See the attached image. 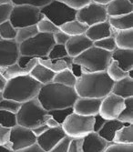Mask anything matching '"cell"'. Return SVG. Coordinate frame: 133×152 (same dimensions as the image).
Returning a JSON list of instances; mask_svg holds the SVG:
<instances>
[{"label":"cell","instance_id":"cell-38","mask_svg":"<svg viewBox=\"0 0 133 152\" xmlns=\"http://www.w3.org/2000/svg\"><path fill=\"white\" fill-rule=\"evenodd\" d=\"M73 111V107H64V108H58V109H53V110H49L48 111V113L49 115H51L53 118H54L60 125H62V123L64 122V120L68 118Z\"/></svg>","mask_w":133,"mask_h":152},{"label":"cell","instance_id":"cell-40","mask_svg":"<svg viewBox=\"0 0 133 152\" xmlns=\"http://www.w3.org/2000/svg\"><path fill=\"white\" fill-rule=\"evenodd\" d=\"M20 105H21L20 102H18L14 99L4 98L0 101V109H4V110H7V111L16 114L18 111Z\"/></svg>","mask_w":133,"mask_h":152},{"label":"cell","instance_id":"cell-27","mask_svg":"<svg viewBox=\"0 0 133 152\" xmlns=\"http://www.w3.org/2000/svg\"><path fill=\"white\" fill-rule=\"evenodd\" d=\"M87 28L88 26L77 20V18L66 22L59 26V29L64 33H66V35H69V37L85 34Z\"/></svg>","mask_w":133,"mask_h":152},{"label":"cell","instance_id":"cell-60","mask_svg":"<svg viewBox=\"0 0 133 152\" xmlns=\"http://www.w3.org/2000/svg\"><path fill=\"white\" fill-rule=\"evenodd\" d=\"M129 1L130 3H132V4H133V0H129Z\"/></svg>","mask_w":133,"mask_h":152},{"label":"cell","instance_id":"cell-41","mask_svg":"<svg viewBox=\"0 0 133 152\" xmlns=\"http://www.w3.org/2000/svg\"><path fill=\"white\" fill-rule=\"evenodd\" d=\"M66 56H69V54L66 52L65 45L55 44L50 49L48 55V58H62Z\"/></svg>","mask_w":133,"mask_h":152},{"label":"cell","instance_id":"cell-4","mask_svg":"<svg viewBox=\"0 0 133 152\" xmlns=\"http://www.w3.org/2000/svg\"><path fill=\"white\" fill-rule=\"evenodd\" d=\"M111 54L112 52L91 46L78 56L73 58V62L81 66L82 73L105 71L111 61Z\"/></svg>","mask_w":133,"mask_h":152},{"label":"cell","instance_id":"cell-45","mask_svg":"<svg viewBox=\"0 0 133 152\" xmlns=\"http://www.w3.org/2000/svg\"><path fill=\"white\" fill-rule=\"evenodd\" d=\"M10 129L11 128H7L0 125V145H7L12 148L10 143Z\"/></svg>","mask_w":133,"mask_h":152},{"label":"cell","instance_id":"cell-7","mask_svg":"<svg viewBox=\"0 0 133 152\" xmlns=\"http://www.w3.org/2000/svg\"><path fill=\"white\" fill-rule=\"evenodd\" d=\"M40 8L30 5H13L10 13L9 21L16 28L37 25V23L43 18Z\"/></svg>","mask_w":133,"mask_h":152},{"label":"cell","instance_id":"cell-55","mask_svg":"<svg viewBox=\"0 0 133 152\" xmlns=\"http://www.w3.org/2000/svg\"><path fill=\"white\" fill-rule=\"evenodd\" d=\"M6 83H7V80L0 75V91H3V89L6 86Z\"/></svg>","mask_w":133,"mask_h":152},{"label":"cell","instance_id":"cell-28","mask_svg":"<svg viewBox=\"0 0 133 152\" xmlns=\"http://www.w3.org/2000/svg\"><path fill=\"white\" fill-rule=\"evenodd\" d=\"M112 142L126 144L133 143V124H126L118 129L114 135Z\"/></svg>","mask_w":133,"mask_h":152},{"label":"cell","instance_id":"cell-56","mask_svg":"<svg viewBox=\"0 0 133 152\" xmlns=\"http://www.w3.org/2000/svg\"><path fill=\"white\" fill-rule=\"evenodd\" d=\"M92 2H95V3H98V4H100V5H104L106 6L107 4H109L111 0H91Z\"/></svg>","mask_w":133,"mask_h":152},{"label":"cell","instance_id":"cell-30","mask_svg":"<svg viewBox=\"0 0 133 152\" xmlns=\"http://www.w3.org/2000/svg\"><path fill=\"white\" fill-rule=\"evenodd\" d=\"M118 119L126 124H133V96L124 99V107Z\"/></svg>","mask_w":133,"mask_h":152},{"label":"cell","instance_id":"cell-11","mask_svg":"<svg viewBox=\"0 0 133 152\" xmlns=\"http://www.w3.org/2000/svg\"><path fill=\"white\" fill-rule=\"evenodd\" d=\"M37 141V137L34 135L31 129L17 124L10 129V143L14 152H18L20 149L29 146Z\"/></svg>","mask_w":133,"mask_h":152},{"label":"cell","instance_id":"cell-51","mask_svg":"<svg viewBox=\"0 0 133 152\" xmlns=\"http://www.w3.org/2000/svg\"><path fill=\"white\" fill-rule=\"evenodd\" d=\"M38 62H39V58H36V57H33V58L28 61V63L23 67V69L25 70V72H26V74H29L30 71L36 66V65H37Z\"/></svg>","mask_w":133,"mask_h":152},{"label":"cell","instance_id":"cell-31","mask_svg":"<svg viewBox=\"0 0 133 152\" xmlns=\"http://www.w3.org/2000/svg\"><path fill=\"white\" fill-rule=\"evenodd\" d=\"M26 74L25 70L23 69V67H21L18 62L8 65L6 66H0V75H1L6 80L11 79L13 77H16L20 75Z\"/></svg>","mask_w":133,"mask_h":152},{"label":"cell","instance_id":"cell-43","mask_svg":"<svg viewBox=\"0 0 133 152\" xmlns=\"http://www.w3.org/2000/svg\"><path fill=\"white\" fill-rule=\"evenodd\" d=\"M51 1L52 0H11V3L13 5H21V4L30 5L33 7L41 8L42 7L48 5Z\"/></svg>","mask_w":133,"mask_h":152},{"label":"cell","instance_id":"cell-33","mask_svg":"<svg viewBox=\"0 0 133 152\" xmlns=\"http://www.w3.org/2000/svg\"><path fill=\"white\" fill-rule=\"evenodd\" d=\"M37 33H38V31H37V28L36 25L20 27V28H18L17 36H16L15 40L17 41L18 44H20V43L24 42V41L33 37Z\"/></svg>","mask_w":133,"mask_h":152},{"label":"cell","instance_id":"cell-1","mask_svg":"<svg viewBox=\"0 0 133 152\" xmlns=\"http://www.w3.org/2000/svg\"><path fill=\"white\" fill-rule=\"evenodd\" d=\"M77 96L74 88L52 81L41 86L37 98L47 111H49L72 107Z\"/></svg>","mask_w":133,"mask_h":152},{"label":"cell","instance_id":"cell-21","mask_svg":"<svg viewBox=\"0 0 133 152\" xmlns=\"http://www.w3.org/2000/svg\"><path fill=\"white\" fill-rule=\"evenodd\" d=\"M39 63L54 73H58L66 68H69L73 63V58L66 56L62 58H39Z\"/></svg>","mask_w":133,"mask_h":152},{"label":"cell","instance_id":"cell-37","mask_svg":"<svg viewBox=\"0 0 133 152\" xmlns=\"http://www.w3.org/2000/svg\"><path fill=\"white\" fill-rule=\"evenodd\" d=\"M18 122L15 113L7 111L4 109H0V125L7 128H12L16 126Z\"/></svg>","mask_w":133,"mask_h":152},{"label":"cell","instance_id":"cell-54","mask_svg":"<svg viewBox=\"0 0 133 152\" xmlns=\"http://www.w3.org/2000/svg\"><path fill=\"white\" fill-rule=\"evenodd\" d=\"M0 152H13V150L7 145H0Z\"/></svg>","mask_w":133,"mask_h":152},{"label":"cell","instance_id":"cell-52","mask_svg":"<svg viewBox=\"0 0 133 152\" xmlns=\"http://www.w3.org/2000/svg\"><path fill=\"white\" fill-rule=\"evenodd\" d=\"M69 69L71 70V72L73 73V75L77 78L78 77H80L82 75V67L80 65H78L77 63H72L70 67H69Z\"/></svg>","mask_w":133,"mask_h":152},{"label":"cell","instance_id":"cell-59","mask_svg":"<svg viewBox=\"0 0 133 152\" xmlns=\"http://www.w3.org/2000/svg\"><path fill=\"white\" fill-rule=\"evenodd\" d=\"M4 99V96H3V92L0 91V101H1L2 99Z\"/></svg>","mask_w":133,"mask_h":152},{"label":"cell","instance_id":"cell-5","mask_svg":"<svg viewBox=\"0 0 133 152\" xmlns=\"http://www.w3.org/2000/svg\"><path fill=\"white\" fill-rule=\"evenodd\" d=\"M48 113L37 98H33L21 103L18 111L16 113L18 125L33 129L44 123V116Z\"/></svg>","mask_w":133,"mask_h":152},{"label":"cell","instance_id":"cell-16","mask_svg":"<svg viewBox=\"0 0 133 152\" xmlns=\"http://www.w3.org/2000/svg\"><path fill=\"white\" fill-rule=\"evenodd\" d=\"M91 46H93V41L90 40L85 34L70 37L65 44L66 52L71 58L78 56L79 54L84 52Z\"/></svg>","mask_w":133,"mask_h":152},{"label":"cell","instance_id":"cell-36","mask_svg":"<svg viewBox=\"0 0 133 152\" xmlns=\"http://www.w3.org/2000/svg\"><path fill=\"white\" fill-rule=\"evenodd\" d=\"M93 46H95V47H97L99 48H101L103 50L109 51V52H113L117 48L115 38H114L113 36L96 40V41L93 42Z\"/></svg>","mask_w":133,"mask_h":152},{"label":"cell","instance_id":"cell-29","mask_svg":"<svg viewBox=\"0 0 133 152\" xmlns=\"http://www.w3.org/2000/svg\"><path fill=\"white\" fill-rule=\"evenodd\" d=\"M53 81L59 83V84H62L64 86L74 88L76 81H77V77L73 75V73L71 72L69 68H66L64 70H61L56 73Z\"/></svg>","mask_w":133,"mask_h":152},{"label":"cell","instance_id":"cell-34","mask_svg":"<svg viewBox=\"0 0 133 152\" xmlns=\"http://www.w3.org/2000/svg\"><path fill=\"white\" fill-rule=\"evenodd\" d=\"M37 28L39 33H47V34H54L59 30V26L55 25L51 20L43 17L37 23Z\"/></svg>","mask_w":133,"mask_h":152},{"label":"cell","instance_id":"cell-58","mask_svg":"<svg viewBox=\"0 0 133 152\" xmlns=\"http://www.w3.org/2000/svg\"><path fill=\"white\" fill-rule=\"evenodd\" d=\"M11 0H0V4L1 3H10Z\"/></svg>","mask_w":133,"mask_h":152},{"label":"cell","instance_id":"cell-46","mask_svg":"<svg viewBox=\"0 0 133 152\" xmlns=\"http://www.w3.org/2000/svg\"><path fill=\"white\" fill-rule=\"evenodd\" d=\"M83 137H72L68 152H82Z\"/></svg>","mask_w":133,"mask_h":152},{"label":"cell","instance_id":"cell-8","mask_svg":"<svg viewBox=\"0 0 133 152\" xmlns=\"http://www.w3.org/2000/svg\"><path fill=\"white\" fill-rule=\"evenodd\" d=\"M94 118L72 112L62 123V129L66 135L71 137H83L93 131Z\"/></svg>","mask_w":133,"mask_h":152},{"label":"cell","instance_id":"cell-17","mask_svg":"<svg viewBox=\"0 0 133 152\" xmlns=\"http://www.w3.org/2000/svg\"><path fill=\"white\" fill-rule=\"evenodd\" d=\"M110 143L98 132L91 131L83 137L82 152H104Z\"/></svg>","mask_w":133,"mask_h":152},{"label":"cell","instance_id":"cell-57","mask_svg":"<svg viewBox=\"0 0 133 152\" xmlns=\"http://www.w3.org/2000/svg\"><path fill=\"white\" fill-rule=\"evenodd\" d=\"M128 77L133 79V68H132V69H129L128 71Z\"/></svg>","mask_w":133,"mask_h":152},{"label":"cell","instance_id":"cell-24","mask_svg":"<svg viewBox=\"0 0 133 152\" xmlns=\"http://www.w3.org/2000/svg\"><path fill=\"white\" fill-rule=\"evenodd\" d=\"M55 74L56 73L51 71L50 69H48V67H46L45 66H43L39 62L36 65V66L29 73V75L34 79H36L37 82H39L42 85L48 84V83H49V82H52L53 79H54Z\"/></svg>","mask_w":133,"mask_h":152},{"label":"cell","instance_id":"cell-20","mask_svg":"<svg viewBox=\"0 0 133 152\" xmlns=\"http://www.w3.org/2000/svg\"><path fill=\"white\" fill-rule=\"evenodd\" d=\"M108 17L121 16L133 12V4L129 0H111L106 5Z\"/></svg>","mask_w":133,"mask_h":152},{"label":"cell","instance_id":"cell-47","mask_svg":"<svg viewBox=\"0 0 133 152\" xmlns=\"http://www.w3.org/2000/svg\"><path fill=\"white\" fill-rule=\"evenodd\" d=\"M59 1L63 2L64 4L75 10H78L79 8H81L87 4L90 3L91 0H59Z\"/></svg>","mask_w":133,"mask_h":152},{"label":"cell","instance_id":"cell-15","mask_svg":"<svg viewBox=\"0 0 133 152\" xmlns=\"http://www.w3.org/2000/svg\"><path fill=\"white\" fill-rule=\"evenodd\" d=\"M66 135L61 126L54 129H48L42 135L37 137V144L44 152H51L54 146Z\"/></svg>","mask_w":133,"mask_h":152},{"label":"cell","instance_id":"cell-22","mask_svg":"<svg viewBox=\"0 0 133 152\" xmlns=\"http://www.w3.org/2000/svg\"><path fill=\"white\" fill-rule=\"evenodd\" d=\"M111 92L123 99L133 96V79L125 77L113 83Z\"/></svg>","mask_w":133,"mask_h":152},{"label":"cell","instance_id":"cell-2","mask_svg":"<svg viewBox=\"0 0 133 152\" xmlns=\"http://www.w3.org/2000/svg\"><path fill=\"white\" fill-rule=\"evenodd\" d=\"M113 83L106 70L82 73L77 78L74 88L78 96L103 99L111 92Z\"/></svg>","mask_w":133,"mask_h":152},{"label":"cell","instance_id":"cell-14","mask_svg":"<svg viewBox=\"0 0 133 152\" xmlns=\"http://www.w3.org/2000/svg\"><path fill=\"white\" fill-rule=\"evenodd\" d=\"M101 99L77 96L72 107L75 113L84 116H94L99 112Z\"/></svg>","mask_w":133,"mask_h":152},{"label":"cell","instance_id":"cell-26","mask_svg":"<svg viewBox=\"0 0 133 152\" xmlns=\"http://www.w3.org/2000/svg\"><path fill=\"white\" fill-rule=\"evenodd\" d=\"M116 46L118 48L133 49V28L125 30H114Z\"/></svg>","mask_w":133,"mask_h":152},{"label":"cell","instance_id":"cell-19","mask_svg":"<svg viewBox=\"0 0 133 152\" xmlns=\"http://www.w3.org/2000/svg\"><path fill=\"white\" fill-rule=\"evenodd\" d=\"M111 59L116 61L123 70L129 71L133 68V49L117 48L111 54Z\"/></svg>","mask_w":133,"mask_h":152},{"label":"cell","instance_id":"cell-10","mask_svg":"<svg viewBox=\"0 0 133 152\" xmlns=\"http://www.w3.org/2000/svg\"><path fill=\"white\" fill-rule=\"evenodd\" d=\"M106 6L95 2H90L83 7L77 10L76 18L88 26L103 22L108 19Z\"/></svg>","mask_w":133,"mask_h":152},{"label":"cell","instance_id":"cell-3","mask_svg":"<svg viewBox=\"0 0 133 152\" xmlns=\"http://www.w3.org/2000/svg\"><path fill=\"white\" fill-rule=\"evenodd\" d=\"M41 86L29 74H24L7 80L2 92L4 98L23 103L36 98Z\"/></svg>","mask_w":133,"mask_h":152},{"label":"cell","instance_id":"cell-18","mask_svg":"<svg viewBox=\"0 0 133 152\" xmlns=\"http://www.w3.org/2000/svg\"><path fill=\"white\" fill-rule=\"evenodd\" d=\"M85 35L94 42L96 40L113 36L114 29L111 27V26L110 25L107 19L103 22H99L98 24L88 26V28L85 32Z\"/></svg>","mask_w":133,"mask_h":152},{"label":"cell","instance_id":"cell-48","mask_svg":"<svg viewBox=\"0 0 133 152\" xmlns=\"http://www.w3.org/2000/svg\"><path fill=\"white\" fill-rule=\"evenodd\" d=\"M69 36L61 31L60 29L57 31L56 33L53 34V38H54L55 44H59V45H65L66 43V41L69 39Z\"/></svg>","mask_w":133,"mask_h":152},{"label":"cell","instance_id":"cell-42","mask_svg":"<svg viewBox=\"0 0 133 152\" xmlns=\"http://www.w3.org/2000/svg\"><path fill=\"white\" fill-rule=\"evenodd\" d=\"M72 137L68 136V135H65L62 139L54 146V148H52L51 152H68L69 150V146Z\"/></svg>","mask_w":133,"mask_h":152},{"label":"cell","instance_id":"cell-49","mask_svg":"<svg viewBox=\"0 0 133 152\" xmlns=\"http://www.w3.org/2000/svg\"><path fill=\"white\" fill-rule=\"evenodd\" d=\"M93 118H94V124H93V131L98 132L103 127V125L106 123L107 119H106L105 118H103L99 113L94 115V116H93Z\"/></svg>","mask_w":133,"mask_h":152},{"label":"cell","instance_id":"cell-25","mask_svg":"<svg viewBox=\"0 0 133 152\" xmlns=\"http://www.w3.org/2000/svg\"><path fill=\"white\" fill-rule=\"evenodd\" d=\"M126 125V123H123L119 121L118 118L114 119H107L106 123L103 125V127L98 131V133L106 140L110 142H112L114 135L118 129H119L121 127Z\"/></svg>","mask_w":133,"mask_h":152},{"label":"cell","instance_id":"cell-6","mask_svg":"<svg viewBox=\"0 0 133 152\" xmlns=\"http://www.w3.org/2000/svg\"><path fill=\"white\" fill-rule=\"evenodd\" d=\"M55 45L53 34L37 33L33 37L19 44L20 55L36 57L38 58H48V55Z\"/></svg>","mask_w":133,"mask_h":152},{"label":"cell","instance_id":"cell-23","mask_svg":"<svg viewBox=\"0 0 133 152\" xmlns=\"http://www.w3.org/2000/svg\"><path fill=\"white\" fill-rule=\"evenodd\" d=\"M108 21L114 30H125L133 28V12L121 16L109 17Z\"/></svg>","mask_w":133,"mask_h":152},{"label":"cell","instance_id":"cell-44","mask_svg":"<svg viewBox=\"0 0 133 152\" xmlns=\"http://www.w3.org/2000/svg\"><path fill=\"white\" fill-rule=\"evenodd\" d=\"M12 8H13V4L11 2L0 4V24L9 19Z\"/></svg>","mask_w":133,"mask_h":152},{"label":"cell","instance_id":"cell-12","mask_svg":"<svg viewBox=\"0 0 133 152\" xmlns=\"http://www.w3.org/2000/svg\"><path fill=\"white\" fill-rule=\"evenodd\" d=\"M124 107V99L112 92L101 99L99 114L106 119L118 118Z\"/></svg>","mask_w":133,"mask_h":152},{"label":"cell","instance_id":"cell-9","mask_svg":"<svg viewBox=\"0 0 133 152\" xmlns=\"http://www.w3.org/2000/svg\"><path fill=\"white\" fill-rule=\"evenodd\" d=\"M40 11L44 17L58 26L75 19L77 16V10L69 7L59 0H52L48 5L42 7Z\"/></svg>","mask_w":133,"mask_h":152},{"label":"cell","instance_id":"cell-13","mask_svg":"<svg viewBox=\"0 0 133 152\" xmlns=\"http://www.w3.org/2000/svg\"><path fill=\"white\" fill-rule=\"evenodd\" d=\"M19 56V44L15 39L0 38V66H6L18 62Z\"/></svg>","mask_w":133,"mask_h":152},{"label":"cell","instance_id":"cell-50","mask_svg":"<svg viewBox=\"0 0 133 152\" xmlns=\"http://www.w3.org/2000/svg\"><path fill=\"white\" fill-rule=\"evenodd\" d=\"M18 152H44V150L42 149V148L39 146L37 144V142L36 141L35 143H32L29 146L20 149Z\"/></svg>","mask_w":133,"mask_h":152},{"label":"cell","instance_id":"cell-35","mask_svg":"<svg viewBox=\"0 0 133 152\" xmlns=\"http://www.w3.org/2000/svg\"><path fill=\"white\" fill-rule=\"evenodd\" d=\"M18 29L11 24L9 20H6L0 24V38L15 39Z\"/></svg>","mask_w":133,"mask_h":152},{"label":"cell","instance_id":"cell-32","mask_svg":"<svg viewBox=\"0 0 133 152\" xmlns=\"http://www.w3.org/2000/svg\"><path fill=\"white\" fill-rule=\"evenodd\" d=\"M106 72H107L108 76L110 77V79L113 80L114 82L121 79L125 77H128V71L123 70L122 68L118 66V64L112 59L110 62L107 69H106Z\"/></svg>","mask_w":133,"mask_h":152},{"label":"cell","instance_id":"cell-53","mask_svg":"<svg viewBox=\"0 0 133 152\" xmlns=\"http://www.w3.org/2000/svg\"><path fill=\"white\" fill-rule=\"evenodd\" d=\"M48 129V128L47 127L46 124H41V125L37 126V127H35V128H33V129H32L34 135H35L36 137H38V136L42 135Z\"/></svg>","mask_w":133,"mask_h":152},{"label":"cell","instance_id":"cell-39","mask_svg":"<svg viewBox=\"0 0 133 152\" xmlns=\"http://www.w3.org/2000/svg\"><path fill=\"white\" fill-rule=\"evenodd\" d=\"M133 151V143H115L111 142L106 148L104 152H132Z\"/></svg>","mask_w":133,"mask_h":152}]
</instances>
